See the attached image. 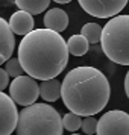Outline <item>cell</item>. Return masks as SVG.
<instances>
[{"label": "cell", "instance_id": "6", "mask_svg": "<svg viewBox=\"0 0 129 135\" xmlns=\"http://www.w3.org/2000/svg\"><path fill=\"white\" fill-rule=\"evenodd\" d=\"M99 135H129V114L111 109L100 115L97 122Z\"/></svg>", "mask_w": 129, "mask_h": 135}, {"label": "cell", "instance_id": "1", "mask_svg": "<svg viewBox=\"0 0 129 135\" xmlns=\"http://www.w3.org/2000/svg\"><path fill=\"white\" fill-rule=\"evenodd\" d=\"M68 46L61 33L52 29H34L18 46V59L27 74L40 80L52 79L64 71L68 62Z\"/></svg>", "mask_w": 129, "mask_h": 135}, {"label": "cell", "instance_id": "18", "mask_svg": "<svg viewBox=\"0 0 129 135\" xmlns=\"http://www.w3.org/2000/svg\"><path fill=\"white\" fill-rule=\"evenodd\" d=\"M97 118L94 115H87L84 120H82V132L84 134H88V135H93V134H97Z\"/></svg>", "mask_w": 129, "mask_h": 135}, {"label": "cell", "instance_id": "11", "mask_svg": "<svg viewBox=\"0 0 129 135\" xmlns=\"http://www.w3.org/2000/svg\"><path fill=\"white\" fill-rule=\"evenodd\" d=\"M44 26L56 32H64L68 26V15L61 8H52L44 15Z\"/></svg>", "mask_w": 129, "mask_h": 135}, {"label": "cell", "instance_id": "21", "mask_svg": "<svg viewBox=\"0 0 129 135\" xmlns=\"http://www.w3.org/2000/svg\"><path fill=\"white\" fill-rule=\"evenodd\" d=\"M53 2H56V3H70L71 0H53Z\"/></svg>", "mask_w": 129, "mask_h": 135}, {"label": "cell", "instance_id": "16", "mask_svg": "<svg viewBox=\"0 0 129 135\" xmlns=\"http://www.w3.org/2000/svg\"><path fill=\"white\" fill-rule=\"evenodd\" d=\"M82 115L76 114L73 111H70L68 114H64L62 117V124H64V129L68 131V132H76L78 129H80L82 126Z\"/></svg>", "mask_w": 129, "mask_h": 135}, {"label": "cell", "instance_id": "13", "mask_svg": "<svg viewBox=\"0 0 129 135\" xmlns=\"http://www.w3.org/2000/svg\"><path fill=\"white\" fill-rule=\"evenodd\" d=\"M67 46H68L70 55L82 56V55H85L87 52H88L90 41H88L82 33H80V35H71V37L67 40Z\"/></svg>", "mask_w": 129, "mask_h": 135}, {"label": "cell", "instance_id": "14", "mask_svg": "<svg viewBox=\"0 0 129 135\" xmlns=\"http://www.w3.org/2000/svg\"><path fill=\"white\" fill-rule=\"evenodd\" d=\"M14 2L20 9L27 11L32 15H37V14H41L43 11H46L50 3V0H14Z\"/></svg>", "mask_w": 129, "mask_h": 135}, {"label": "cell", "instance_id": "7", "mask_svg": "<svg viewBox=\"0 0 129 135\" xmlns=\"http://www.w3.org/2000/svg\"><path fill=\"white\" fill-rule=\"evenodd\" d=\"M80 8L96 18H111L120 14L129 0H78Z\"/></svg>", "mask_w": 129, "mask_h": 135}, {"label": "cell", "instance_id": "5", "mask_svg": "<svg viewBox=\"0 0 129 135\" xmlns=\"http://www.w3.org/2000/svg\"><path fill=\"white\" fill-rule=\"evenodd\" d=\"M9 96L15 100L17 105L27 106L37 102L40 96V85L31 74H21L14 78V80L9 84Z\"/></svg>", "mask_w": 129, "mask_h": 135}, {"label": "cell", "instance_id": "15", "mask_svg": "<svg viewBox=\"0 0 129 135\" xmlns=\"http://www.w3.org/2000/svg\"><path fill=\"white\" fill-rule=\"evenodd\" d=\"M102 29L103 27H100L97 23H87L82 26L80 33L90 41V44H97L102 40Z\"/></svg>", "mask_w": 129, "mask_h": 135}, {"label": "cell", "instance_id": "19", "mask_svg": "<svg viewBox=\"0 0 129 135\" xmlns=\"http://www.w3.org/2000/svg\"><path fill=\"white\" fill-rule=\"evenodd\" d=\"M9 74H8L6 70H3V68L0 67V91H3L8 85H9Z\"/></svg>", "mask_w": 129, "mask_h": 135}, {"label": "cell", "instance_id": "12", "mask_svg": "<svg viewBox=\"0 0 129 135\" xmlns=\"http://www.w3.org/2000/svg\"><path fill=\"white\" fill-rule=\"evenodd\" d=\"M61 90H62V82L52 78V79H44L40 84V96L46 102H56L61 97Z\"/></svg>", "mask_w": 129, "mask_h": 135}, {"label": "cell", "instance_id": "20", "mask_svg": "<svg viewBox=\"0 0 129 135\" xmlns=\"http://www.w3.org/2000/svg\"><path fill=\"white\" fill-rule=\"evenodd\" d=\"M125 91H126V96L129 99V70L126 73V78H125Z\"/></svg>", "mask_w": 129, "mask_h": 135}, {"label": "cell", "instance_id": "9", "mask_svg": "<svg viewBox=\"0 0 129 135\" xmlns=\"http://www.w3.org/2000/svg\"><path fill=\"white\" fill-rule=\"evenodd\" d=\"M14 47H15L14 32L9 26V21L0 17V65L12 56Z\"/></svg>", "mask_w": 129, "mask_h": 135}, {"label": "cell", "instance_id": "4", "mask_svg": "<svg viewBox=\"0 0 129 135\" xmlns=\"http://www.w3.org/2000/svg\"><path fill=\"white\" fill-rule=\"evenodd\" d=\"M102 50L112 62L129 65V14L111 17L102 29Z\"/></svg>", "mask_w": 129, "mask_h": 135}, {"label": "cell", "instance_id": "3", "mask_svg": "<svg viewBox=\"0 0 129 135\" xmlns=\"http://www.w3.org/2000/svg\"><path fill=\"white\" fill-rule=\"evenodd\" d=\"M62 129V117L52 105L32 103L21 109L15 131L20 135H61Z\"/></svg>", "mask_w": 129, "mask_h": 135}, {"label": "cell", "instance_id": "8", "mask_svg": "<svg viewBox=\"0 0 129 135\" xmlns=\"http://www.w3.org/2000/svg\"><path fill=\"white\" fill-rule=\"evenodd\" d=\"M20 112L11 96L0 91V135H9L17 129Z\"/></svg>", "mask_w": 129, "mask_h": 135}, {"label": "cell", "instance_id": "17", "mask_svg": "<svg viewBox=\"0 0 129 135\" xmlns=\"http://www.w3.org/2000/svg\"><path fill=\"white\" fill-rule=\"evenodd\" d=\"M5 70L8 71V74L11 78H17V76H21L25 73V68L21 65L18 58H9L6 61V65H5Z\"/></svg>", "mask_w": 129, "mask_h": 135}, {"label": "cell", "instance_id": "2", "mask_svg": "<svg viewBox=\"0 0 129 135\" xmlns=\"http://www.w3.org/2000/svg\"><path fill=\"white\" fill-rule=\"evenodd\" d=\"M109 93V82L99 68L80 65L65 74L61 99L70 111L87 117L103 109L108 105Z\"/></svg>", "mask_w": 129, "mask_h": 135}, {"label": "cell", "instance_id": "10", "mask_svg": "<svg viewBox=\"0 0 129 135\" xmlns=\"http://www.w3.org/2000/svg\"><path fill=\"white\" fill-rule=\"evenodd\" d=\"M34 25H35V21L32 18V14L23 11V9L14 12L9 18V26H11L12 32L15 35H21V37H25L26 33L34 31Z\"/></svg>", "mask_w": 129, "mask_h": 135}]
</instances>
